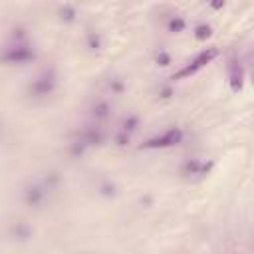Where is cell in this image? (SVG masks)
<instances>
[{
  "mask_svg": "<svg viewBox=\"0 0 254 254\" xmlns=\"http://www.w3.org/2000/svg\"><path fill=\"white\" fill-rule=\"evenodd\" d=\"M216 56H218V48H206V50L198 52L187 65H183L179 71H175L171 79H173V81H179V79H187V77L194 75L196 71H200L202 67H206Z\"/></svg>",
  "mask_w": 254,
  "mask_h": 254,
  "instance_id": "6da1fadb",
  "label": "cell"
},
{
  "mask_svg": "<svg viewBox=\"0 0 254 254\" xmlns=\"http://www.w3.org/2000/svg\"><path fill=\"white\" fill-rule=\"evenodd\" d=\"M226 77H228V85L234 93H238L244 85V65L238 54H230L226 60Z\"/></svg>",
  "mask_w": 254,
  "mask_h": 254,
  "instance_id": "7a4b0ae2",
  "label": "cell"
},
{
  "mask_svg": "<svg viewBox=\"0 0 254 254\" xmlns=\"http://www.w3.org/2000/svg\"><path fill=\"white\" fill-rule=\"evenodd\" d=\"M181 139H183V131L177 129V127H171V129L163 131L161 135H155V137L147 139L141 145V149H167V147H173V145L181 143Z\"/></svg>",
  "mask_w": 254,
  "mask_h": 254,
  "instance_id": "3957f363",
  "label": "cell"
},
{
  "mask_svg": "<svg viewBox=\"0 0 254 254\" xmlns=\"http://www.w3.org/2000/svg\"><path fill=\"white\" fill-rule=\"evenodd\" d=\"M30 58H34V52L24 42H16L14 46H8L2 54V60L8 62V64H20V62H26Z\"/></svg>",
  "mask_w": 254,
  "mask_h": 254,
  "instance_id": "277c9868",
  "label": "cell"
},
{
  "mask_svg": "<svg viewBox=\"0 0 254 254\" xmlns=\"http://www.w3.org/2000/svg\"><path fill=\"white\" fill-rule=\"evenodd\" d=\"M52 87H54V73H52V71H44V73L34 81L32 91H34L36 95H48V93L52 91Z\"/></svg>",
  "mask_w": 254,
  "mask_h": 254,
  "instance_id": "5b68a950",
  "label": "cell"
},
{
  "mask_svg": "<svg viewBox=\"0 0 254 254\" xmlns=\"http://www.w3.org/2000/svg\"><path fill=\"white\" fill-rule=\"evenodd\" d=\"M208 36H210V26H206V24L196 26V38H198V40H204V38H208Z\"/></svg>",
  "mask_w": 254,
  "mask_h": 254,
  "instance_id": "8992f818",
  "label": "cell"
},
{
  "mask_svg": "<svg viewBox=\"0 0 254 254\" xmlns=\"http://www.w3.org/2000/svg\"><path fill=\"white\" fill-rule=\"evenodd\" d=\"M169 28H171V30H175V32H179V30H183V28H185V22H183L181 18H173V20L169 22Z\"/></svg>",
  "mask_w": 254,
  "mask_h": 254,
  "instance_id": "52a82bcc",
  "label": "cell"
},
{
  "mask_svg": "<svg viewBox=\"0 0 254 254\" xmlns=\"http://www.w3.org/2000/svg\"><path fill=\"white\" fill-rule=\"evenodd\" d=\"M248 67H250V77H252V83H254V46L248 52Z\"/></svg>",
  "mask_w": 254,
  "mask_h": 254,
  "instance_id": "ba28073f",
  "label": "cell"
}]
</instances>
